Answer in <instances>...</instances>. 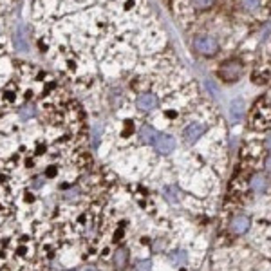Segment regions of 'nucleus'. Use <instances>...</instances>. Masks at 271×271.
<instances>
[{
	"label": "nucleus",
	"mask_w": 271,
	"mask_h": 271,
	"mask_svg": "<svg viewBox=\"0 0 271 271\" xmlns=\"http://www.w3.org/2000/svg\"><path fill=\"white\" fill-rule=\"evenodd\" d=\"M128 262V249L126 248H119L116 253H114V264H116L117 269H123Z\"/></svg>",
	"instance_id": "obj_9"
},
{
	"label": "nucleus",
	"mask_w": 271,
	"mask_h": 271,
	"mask_svg": "<svg viewBox=\"0 0 271 271\" xmlns=\"http://www.w3.org/2000/svg\"><path fill=\"white\" fill-rule=\"evenodd\" d=\"M231 117L233 119H240V117L244 116V101L242 99H235V101H231Z\"/></svg>",
	"instance_id": "obj_10"
},
{
	"label": "nucleus",
	"mask_w": 271,
	"mask_h": 271,
	"mask_svg": "<svg viewBox=\"0 0 271 271\" xmlns=\"http://www.w3.org/2000/svg\"><path fill=\"white\" fill-rule=\"evenodd\" d=\"M154 145H156V150H158L159 154L168 156V154H172L174 152V149H176V140L168 134H158Z\"/></svg>",
	"instance_id": "obj_4"
},
{
	"label": "nucleus",
	"mask_w": 271,
	"mask_h": 271,
	"mask_svg": "<svg viewBox=\"0 0 271 271\" xmlns=\"http://www.w3.org/2000/svg\"><path fill=\"white\" fill-rule=\"evenodd\" d=\"M54 174H56V168H49V172H47V177H53Z\"/></svg>",
	"instance_id": "obj_16"
},
{
	"label": "nucleus",
	"mask_w": 271,
	"mask_h": 271,
	"mask_svg": "<svg viewBox=\"0 0 271 271\" xmlns=\"http://www.w3.org/2000/svg\"><path fill=\"white\" fill-rule=\"evenodd\" d=\"M242 74V63L239 60H226L224 63H221V67H219V78L226 83H233L237 81Z\"/></svg>",
	"instance_id": "obj_2"
},
{
	"label": "nucleus",
	"mask_w": 271,
	"mask_h": 271,
	"mask_svg": "<svg viewBox=\"0 0 271 271\" xmlns=\"http://www.w3.org/2000/svg\"><path fill=\"white\" fill-rule=\"evenodd\" d=\"M194 49L197 51L201 56H213V54L219 53L221 45H219L215 36L203 33V35H197L194 38Z\"/></svg>",
	"instance_id": "obj_1"
},
{
	"label": "nucleus",
	"mask_w": 271,
	"mask_h": 271,
	"mask_svg": "<svg viewBox=\"0 0 271 271\" xmlns=\"http://www.w3.org/2000/svg\"><path fill=\"white\" fill-rule=\"evenodd\" d=\"M262 4V0H240V8L244 9V11H255V9H258Z\"/></svg>",
	"instance_id": "obj_11"
},
{
	"label": "nucleus",
	"mask_w": 271,
	"mask_h": 271,
	"mask_svg": "<svg viewBox=\"0 0 271 271\" xmlns=\"http://www.w3.org/2000/svg\"><path fill=\"white\" fill-rule=\"evenodd\" d=\"M249 226H251V221H249L248 215H242V213H239V215H233L230 221V231L233 235H242L246 233V231L249 230Z\"/></svg>",
	"instance_id": "obj_3"
},
{
	"label": "nucleus",
	"mask_w": 271,
	"mask_h": 271,
	"mask_svg": "<svg viewBox=\"0 0 271 271\" xmlns=\"http://www.w3.org/2000/svg\"><path fill=\"white\" fill-rule=\"evenodd\" d=\"M152 269V262L150 260H138L136 262V271H150Z\"/></svg>",
	"instance_id": "obj_14"
},
{
	"label": "nucleus",
	"mask_w": 271,
	"mask_h": 271,
	"mask_svg": "<svg viewBox=\"0 0 271 271\" xmlns=\"http://www.w3.org/2000/svg\"><path fill=\"white\" fill-rule=\"evenodd\" d=\"M170 260L174 262V264H183V262L186 260V251H183V249H181V251H174Z\"/></svg>",
	"instance_id": "obj_13"
},
{
	"label": "nucleus",
	"mask_w": 271,
	"mask_h": 271,
	"mask_svg": "<svg viewBox=\"0 0 271 271\" xmlns=\"http://www.w3.org/2000/svg\"><path fill=\"white\" fill-rule=\"evenodd\" d=\"M158 134H159V132L156 130L154 126L145 125V126H141L140 138H141V141H143V143H154V141H156V138H158Z\"/></svg>",
	"instance_id": "obj_8"
},
{
	"label": "nucleus",
	"mask_w": 271,
	"mask_h": 271,
	"mask_svg": "<svg viewBox=\"0 0 271 271\" xmlns=\"http://www.w3.org/2000/svg\"><path fill=\"white\" fill-rule=\"evenodd\" d=\"M136 107L140 108L141 112H150L158 107V96L152 94V92H143L136 99Z\"/></svg>",
	"instance_id": "obj_5"
},
{
	"label": "nucleus",
	"mask_w": 271,
	"mask_h": 271,
	"mask_svg": "<svg viewBox=\"0 0 271 271\" xmlns=\"http://www.w3.org/2000/svg\"><path fill=\"white\" fill-rule=\"evenodd\" d=\"M249 186H251L253 192L264 194L267 190V176H264V174H253L251 181H249Z\"/></svg>",
	"instance_id": "obj_7"
},
{
	"label": "nucleus",
	"mask_w": 271,
	"mask_h": 271,
	"mask_svg": "<svg viewBox=\"0 0 271 271\" xmlns=\"http://www.w3.org/2000/svg\"><path fill=\"white\" fill-rule=\"evenodd\" d=\"M204 130H206V128H204V125H201V123H190L185 128V140L188 141V143H195V141L204 134Z\"/></svg>",
	"instance_id": "obj_6"
},
{
	"label": "nucleus",
	"mask_w": 271,
	"mask_h": 271,
	"mask_svg": "<svg viewBox=\"0 0 271 271\" xmlns=\"http://www.w3.org/2000/svg\"><path fill=\"white\" fill-rule=\"evenodd\" d=\"M213 2H215V0H192V6H194L195 9H201V11H203V9L212 8Z\"/></svg>",
	"instance_id": "obj_12"
},
{
	"label": "nucleus",
	"mask_w": 271,
	"mask_h": 271,
	"mask_svg": "<svg viewBox=\"0 0 271 271\" xmlns=\"http://www.w3.org/2000/svg\"><path fill=\"white\" fill-rule=\"evenodd\" d=\"M174 192H176V188H165V194L168 195V199H170L172 203H176L177 201V197L174 195Z\"/></svg>",
	"instance_id": "obj_15"
}]
</instances>
